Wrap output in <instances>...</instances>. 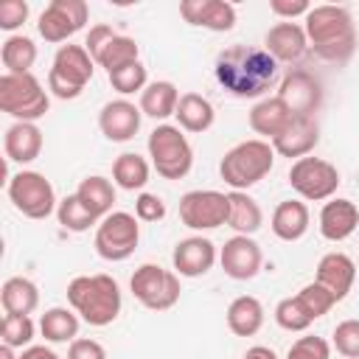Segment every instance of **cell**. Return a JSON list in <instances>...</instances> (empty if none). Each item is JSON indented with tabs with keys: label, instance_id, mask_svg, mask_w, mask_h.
I'll list each match as a JSON object with an SVG mask.
<instances>
[{
	"label": "cell",
	"instance_id": "cell-33",
	"mask_svg": "<svg viewBox=\"0 0 359 359\" xmlns=\"http://www.w3.org/2000/svg\"><path fill=\"white\" fill-rule=\"evenodd\" d=\"M149 174H151L149 160L135 151H123L112 163V182L123 191H143L149 182Z\"/></svg>",
	"mask_w": 359,
	"mask_h": 359
},
{
	"label": "cell",
	"instance_id": "cell-31",
	"mask_svg": "<svg viewBox=\"0 0 359 359\" xmlns=\"http://www.w3.org/2000/svg\"><path fill=\"white\" fill-rule=\"evenodd\" d=\"M0 303H3L6 314H28L31 317V311H36V306H39V289H36L34 280H28L22 275H14L3 283Z\"/></svg>",
	"mask_w": 359,
	"mask_h": 359
},
{
	"label": "cell",
	"instance_id": "cell-18",
	"mask_svg": "<svg viewBox=\"0 0 359 359\" xmlns=\"http://www.w3.org/2000/svg\"><path fill=\"white\" fill-rule=\"evenodd\" d=\"M140 107H135L132 101L126 98H115V101H107L98 112V129L107 140L112 143H126L137 135L140 129Z\"/></svg>",
	"mask_w": 359,
	"mask_h": 359
},
{
	"label": "cell",
	"instance_id": "cell-36",
	"mask_svg": "<svg viewBox=\"0 0 359 359\" xmlns=\"http://www.w3.org/2000/svg\"><path fill=\"white\" fill-rule=\"evenodd\" d=\"M56 219H59V224H62L65 230H70V233H84V230H90L93 224L101 222L98 216H93V213L84 208V202H81L76 194H67L65 199H59Z\"/></svg>",
	"mask_w": 359,
	"mask_h": 359
},
{
	"label": "cell",
	"instance_id": "cell-32",
	"mask_svg": "<svg viewBox=\"0 0 359 359\" xmlns=\"http://www.w3.org/2000/svg\"><path fill=\"white\" fill-rule=\"evenodd\" d=\"M76 196L84 202V208H87L93 216L104 219V216L112 213V205H115V182H109V180L101 177V174L84 177V180L79 182V188H76Z\"/></svg>",
	"mask_w": 359,
	"mask_h": 359
},
{
	"label": "cell",
	"instance_id": "cell-46",
	"mask_svg": "<svg viewBox=\"0 0 359 359\" xmlns=\"http://www.w3.org/2000/svg\"><path fill=\"white\" fill-rule=\"evenodd\" d=\"M269 11L294 22V17H306L311 11V6L306 0H269Z\"/></svg>",
	"mask_w": 359,
	"mask_h": 359
},
{
	"label": "cell",
	"instance_id": "cell-40",
	"mask_svg": "<svg viewBox=\"0 0 359 359\" xmlns=\"http://www.w3.org/2000/svg\"><path fill=\"white\" fill-rule=\"evenodd\" d=\"M297 297H300V303L306 306V311L311 314V320H320V317H325L339 300L323 286V283H306L300 292H297Z\"/></svg>",
	"mask_w": 359,
	"mask_h": 359
},
{
	"label": "cell",
	"instance_id": "cell-24",
	"mask_svg": "<svg viewBox=\"0 0 359 359\" xmlns=\"http://www.w3.org/2000/svg\"><path fill=\"white\" fill-rule=\"evenodd\" d=\"M294 121L292 109L275 95V98H261L252 109H250V129L255 135H261V140H275L278 135H283L289 129V123Z\"/></svg>",
	"mask_w": 359,
	"mask_h": 359
},
{
	"label": "cell",
	"instance_id": "cell-38",
	"mask_svg": "<svg viewBox=\"0 0 359 359\" xmlns=\"http://www.w3.org/2000/svg\"><path fill=\"white\" fill-rule=\"evenodd\" d=\"M275 323L283 328V331H306L314 320L311 314L306 311V306L300 303V297H283L278 306H275Z\"/></svg>",
	"mask_w": 359,
	"mask_h": 359
},
{
	"label": "cell",
	"instance_id": "cell-47",
	"mask_svg": "<svg viewBox=\"0 0 359 359\" xmlns=\"http://www.w3.org/2000/svg\"><path fill=\"white\" fill-rule=\"evenodd\" d=\"M20 359H62V356L48 345H31V348H22Z\"/></svg>",
	"mask_w": 359,
	"mask_h": 359
},
{
	"label": "cell",
	"instance_id": "cell-4",
	"mask_svg": "<svg viewBox=\"0 0 359 359\" xmlns=\"http://www.w3.org/2000/svg\"><path fill=\"white\" fill-rule=\"evenodd\" d=\"M275 165V149L269 140L252 137V140H241L236 143L219 163V174L222 180L233 188V191H247L255 182H261Z\"/></svg>",
	"mask_w": 359,
	"mask_h": 359
},
{
	"label": "cell",
	"instance_id": "cell-8",
	"mask_svg": "<svg viewBox=\"0 0 359 359\" xmlns=\"http://www.w3.org/2000/svg\"><path fill=\"white\" fill-rule=\"evenodd\" d=\"M129 289L135 300L151 311H168L180 300V275L163 269L160 264H140L129 278Z\"/></svg>",
	"mask_w": 359,
	"mask_h": 359
},
{
	"label": "cell",
	"instance_id": "cell-14",
	"mask_svg": "<svg viewBox=\"0 0 359 359\" xmlns=\"http://www.w3.org/2000/svg\"><path fill=\"white\" fill-rule=\"evenodd\" d=\"M90 17V8L84 0H50L45 6V11L39 14V22H36V31L45 42H65L70 39L73 34H79L84 28Z\"/></svg>",
	"mask_w": 359,
	"mask_h": 359
},
{
	"label": "cell",
	"instance_id": "cell-44",
	"mask_svg": "<svg viewBox=\"0 0 359 359\" xmlns=\"http://www.w3.org/2000/svg\"><path fill=\"white\" fill-rule=\"evenodd\" d=\"M135 216L137 222H160L165 216V202L157 196V194H140L135 199Z\"/></svg>",
	"mask_w": 359,
	"mask_h": 359
},
{
	"label": "cell",
	"instance_id": "cell-16",
	"mask_svg": "<svg viewBox=\"0 0 359 359\" xmlns=\"http://www.w3.org/2000/svg\"><path fill=\"white\" fill-rule=\"evenodd\" d=\"M219 264H222L227 278L252 280L261 272V264H264L261 244L252 236H233V238L224 241V247L219 252Z\"/></svg>",
	"mask_w": 359,
	"mask_h": 359
},
{
	"label": "cell",
	"instance_id": "cell-45",
	"mask_svg": "<svg viewBox=\"0 0 359 359\" xmlns=\"http://www.w3.org/2000/svg\"><path fill=\"white\" fill-rule=\"evenodd\" d=\"M67 359H107V351L101 342L95 339H87V337H79L70 342L67 348Z\"/></svg>",
	"mask_w": 359,
	"mask_h": 359
},
{
	"label": "cell",
	"instance_id": "cell-41",
	"mask_svg": "<svg viewBox=\"0 0 359 359\" xmlns=\"http://www.w3.org/2000/svg\"><path fill=\"white\" fill-rule=\"evenodd\" d=\"M334 348L345 359H359V320H342L334 328Z\"/></svg>",
	"mask_w": 359,
	"mask_h": 359
},
{
	"label": "cell",
	"instance_id": "cell-3",
	"mask_svg": "<svg viewBox=\"0 0 359 359\" xmlns=\"http://www.w3.org/2000/svg\"><path fill=\"white\" fill-rule=\"evenodd\" d=\"M67 303L84 323L104 328L118 320L123 297L112 275L95 272V275H79L67 283Z\"/></svg>",
	"mask_w": 359,
	"mask_h": 359
},
{
	"label": "cell",
	"instance_id": "cell-13",
	"mask_svg": "<svg viewBox=\"0 0 359 359\" xmlns=\"http://www.w3.org/2000/svg\"><path fill=\"white\" fill-rule=\"evenodd\" d=\"M227 213H230V199L222 191H210V188H196L180 196V219L185 227L191 230H216L222 224H227Z\"/></svg>",
	"mask_w": 359,
	"mask_h": 359
},
{
	"label": "cell",
	"instance_id": "cell-37",
	"mask_svg": "<svg viewBox=\"0 0 359 359\" xmlns=\"http://www.w3.org/2000/svg\"><path fill=\"white\" fill-rule=\"evenodd\" d=\"M34 331L36 325L28 314H6L0 323V339L3 345H11V348H31Z\"/></svg>",
	"mask_w": 359,
	"mask_h": 359
},
{
	"label": "cell",
	"instance_id": "cell-5",
	"mask_svg": "<svg viewBox=\"0 0 359 359\" xmlns=\"http://www.w3.org/2000/svg\"><path fill=\"white\" fill-rule=\"evenodd\" d=\"M0 109L17 121L34 123L50 109V98L34 73H22V76L3 73L0 76Z\"/></svg>",
	"mask_w": 359,
	"mask_h": 359
},
{
	"label": "cell",
	"instance_id": "cell-7",
	"mask_svg": "<svg viewBox=\"0 0 359 359\" xmlns=\"http://www.w3.org/2000/svg\"><path fill=\"white\" fill-rule=\"evenodd\" d=\"M93 65L95 62L84 45H59L48 70V90L62 101L79 98L93 79Z\"/></svg>",
	"mask_w": 359,
	"mask_h": 359
},
{
	"label": "cell",
	"instance_id": "cell-42",
	"mask_svg": "<svg viewBox=\"0 0 359 359\" xmlns=\"http://www.w3.org/2000/svg\"><path fill=\"white\" fill-rule=\"evenodd\" d=\"M286 359H331V345L323 337H300L286 351Z\"/></svg>",
	"mask_w": 359,
	"mask_h": 359
},
{
	"label": "cell",
	"instance_id": "cell-39",
	"mask_svg": "<svg viewBox=\"0 0 359 359\" xmlns=\"http://www.w3.org/2000/svg\"><path fill=\"white\" fill-rule=\"evenodd\" d=\"M109 84L112 90H118L121 95H132V93H143L149 84V73L143 67V62H132L115 73H109Z\"/></svg>",
	"mask_w": 359,
	"mask_h": 359
},
{
	"label": "cell",
	"instance_id": "cell-2",
	"mask_svg": "<svg viewBox=\"0 0 359 359\" xmlns=\"http://www.w3.org/2000/svg\"><path fill=\"white\" fill-rule=\"evenodd\" d=\"M309 48L334 65H342L356 50V25L345 6H311L303 17Z\"/></svg>",
	"mask_w": 359,
	"mask_h": 359
},
{
	"label": "cell",
	"instance_id": "cell-30",
	"mask_svg": "<svg viewBox=\"0 0 359 359\" xmlns=\"http://www.w3.org/2000/svg\"><path fill=\"white\" fill-rule=\"evenodd\" d=\"M230 213H227V227L236 230V236H252L264 224V210L261 205L247 194V191H230Z\"/></svg>",
	"mask_w": 359,
	"mask_h": 359
},
{
	"label": "cell",
	"instance_id": "cell-19",
	"mask_svg": "<svg viewBox=\"0 0 359 359\" xmlns=\"http://www.w3.org/2000/svg\"><path fill=\"white\" fill-rule=\"evenodd\" d=\"M264 50L275 59V62H286V65H294L306 56L309 50V36H306V28L292 22V20H283L278 25H272L264 36Z\"/></svg>",
	"mask_w": 359,
	"mask_h": 359
},
{
	"label": "cell",
	"instance_id": "cell-23",
	"mask_svg": "<svg viewBox=\"0 0 359 359\" xmlns=\"http://www.w3.org/2000/svg\"><path fill=\"white\" fill-rule=\"evenodd\" d=\"M320 143V126L314 118H294L289 123V129L283 135H278L272 140V149L280 154V157H309L314 151V146Z\"/></svg>",
	"mask_w": 359,
	"mask_h": 359
},
{
	"label": "cell",
	"instance_id": "cell-26",
	"mask_svg": "<svg viewBox=\"0 0 359 359\" xmlns=\"http://www.w3.org/2000/svg\"><path fill=\"white\" fill-rule=\"evenodd\" d=\"M309 222H311L309 208L300 199H286V202H280L272 210V233L280 241H297V238H303L306 230H309Z\"/></svg>",
	"mask_w": 359,
	"mask_h": 359
},
{
	"label": "cell",
	"instance_id": "cell-1",
	"mask_svg": "<svg viewBox=\"0 0 359 359\" xmlns=\"http://www.w3.org/2000/svg\"><path fill=\"white\" fill-rule=\"evenodd\" d=\"M213 76L230 95L258 98L272 87V81L278 76V62L264 48L230 45L216 56Z\"/></svg>",
	"mask_w": 359,
	"mask_h": 359
},
{
	"label": "cell",
	"instance_id": "cell-25",
	"mask_svg": "<svg viewBox=\"0 0 359 359\" xmlns=\"http://www.w3.org/2000/svg\"><path fill=\"white\" fill-rule=\"evenodd\" d=\"M3 149H6V157L11 163H34L39 154H42V129L36 123H28V121H17L6 129V137H3Z\"/></svg>",
	"mask_w": 359,
	"mask_h": 359
},
{
	"label": "cell",
	"instance_id": "cell-35",
	"mask_svg": "<svg viewBox=\"0 0 359 359\" xmlns=\"http://www.w3.org/2000/svg\"><path fill=\"white\" fill-rule=\"evenodd\" d=\"M0 59H3L6 73H14V76L31 73V67L36 62V45L25 34H11L0 48Z\"/></svg>",
	"mask_w": 359,
	"mask_h": 359
},
{
	"label": "cell",
	"instance_id": "cell-48",
	"mask_svg": "<svg viewBox=\"0 0 359 359\" xmlns=\"http://www.w3.org/2000/svg\"><path fill=\"white\" fill-rule=\"evenodd\" d=\"M244 359H278V353H275L272 348H266V345H252V348L244 353Z\"/></svg>",
	"mask_w": 359,
	"mask_h": 359
},
{
	"label": "cell",
	"instance_id": "cell-22",
	"mask_svg": "<svg viewBox=\"0 0 359 359\" xmlns=\"http://www.w3.org/2000/svg\"><path fill=\"white\" fill-rule=\"evenodd\" d=\"M314 280L323 283L337 300H345L351 286H353V280H356V264L345 252H337V250L325 252L320 258V264H317V278Z\"/></svg>",
	"mask_w": 359,
	"mask_h": 359
},
{
	"label": "cell",
	"instance_id": "cell-20",
	"mask_svg": "<svg viewBox=\"0 0 359 359\" xmlns=\"http://www.w3.org/2000/svg\"><path fill=\"white\" fill-rule=\"evenodd\" d=\"M180 14L185 22L216 34H224L236 25V6L227 0H182Z\"/></svg>",
	"mask_w": 359,
	"mask_h": 359
},
{
	"label": "cell",
	"instance_id": "cell-34",
	"mask_svg": "<svg viewBox=\"0 0 359 359\" xmlns=\"http://www.w3.org/2000/svg\"><path fill=\"white\" fill-rule=\"evenodd\" d=\"M39 331L48 342H73L79 339V314L65 306H53L39 317Z\"/></svg>",
	"mask_w": 359,
	"mask_h": 359
},
{
	"label": "cell",
	"instance_id": "cell-6",
	"mask_svg": "<svg viewBox=\"0 0 359 359\" xmlns=\"http://www.w3.org/2000/svg\"><path fill=\"white\" fill-rule=\"evenodd\" d=\"M146 146H149L151 165L163 180H182L194 165V149L180 126H171V123L154 126Z\"/></svg>",
	"mask_w": 359,
	"mask_h": 359
},
{
	"label": "cell",
	"instance_id": "cell-9",
	"mask_svg": "<svg viewBox=\"0 0 359 359\" xmlns=\"http://www.w3.org/2000/svg\"><path fill=\"white\" fill-rule=\"evenodd\" d=\"M8 199L11 205L28 216V219H48L56 208H59V199H56V191L50 185V180L39 171H17L11 180H8Z\"/></svg>",
	"mask_w": 359,
	"mask_h": 359
},
{
	"label": "cell",
	"instance_id": "cell-29",
	"mask_svg": "<svg viewBox=\"0 0 359 359\" xmlns=\"http://www.w3.org/2000/svg\"><path fill=\"white\" fill-rule=\"evenodd\" d=\"M177 104H180V90L174 81H151L140 93V112L154 121H165L177 115Z\"/></svg>",
	"mask_w": 359,
	"mask_h": 359
},
{
	"label": "cell",
	"instance_id": "cell-10",
	"mask_svg": "<svg viewBox=\"0 0 359 359\" xmlns=\"http://www.w3.org/2000/svg\"><path fill=\"white\" fill-rule=\"evenodd\" d=\"M137 241H140V224H137V216L135 213H126V210H112L109 216H104L95 227V252L104 258V261H126L135 250H137Z\"/></svg>",
	"mask_w": 359,
	"mask_h": 359
},
{
	"label": "cell",
	"instance_id": "cell-15",
	"mask_svg": "<svg viewBox=\"0 0 359 359\" xmlns=\"http://www.w3.org/2000/svg\"><path fill=\"white\" fill-rule=\"evenodd\" d=\"M278 98L292 109L294 118H314L323 104V84L311 70L292 67L278 87Z\"/></svg>",
	"mask_w": 359,
	"mask_h": 359
},
{
	"label": "cell",
	"instance_id": "cell-17",
	"mask_svg": "<svg viewBox=\"0 0 359 359\" xmlns=\"http://www.w3.org/2000/svg\"><path fill=\"white\" fill-rule=\"evenodd\" d=\"M216 244L205 236H188L182 241H177L174 252H171V264L174 272L182 278H202L213 269L216 264Z\"/></svg>",
	"mask_w": 359,
	"mask_h": 359
},
{
	"label": "cell",
	"instance_id": "cell-28",
	"mask_svg": "<svg viewBox=\"0 0 359 359\" xmlns=\"http://www.w3.org/2000/svg\"><path fill=\"white\" fill-rule=\"evenodd\" d=\"M264 325V306L252 294H238L227 306V328L236 337H252Z\"/></svg>",
	"mask_w": 359,
	"mask_h": 359
},
{
	"label": "cell",
	"instance_id": "cell-27",
	"mask_svg": "<svg viewBox=\"0 0 359 359\" xmlns=\"http://www.w3.org/2000/svg\"><path fill=\"white\" fill-rule=\"evenodd\" d=\"M213 121H216V109L205 95H199V93H182L180 95V104H177L180 129L202 135V132H208L213 126Z\"/></svg>",
	"mask_w": 359,
	"mask_h": 359
},
{
	"label": "cell",
	"instance_id": "cell-49",
	"mask_svg": "<svg viewBox=\"0 0 359 359\" xmlns=\"http://www.w3.org/2000/svg\"><path fill=\"white\" fill-rule=\"evenodd\" d=\"M14 351L17 348H11V345H0V359H20Z\"/></svg>",
	"mask_w": 359,
	"mask_h": 359
},
{
	"label": "cell",
	"instance_id": "cell-43",
	"mask_svg": "<svg viewBox=\"0 0 359 359\" xmlns=\"http://www.w3.org/2000/svg\"><path fill=\"white\" fill-rule=\"evenodd\" d=\"M31 8L25 0H3L0 3V28L3 31H17L28 20Z\"/></svg>",
	"mask_w": 359,
	"mask_h": 359
},
{
	"label": "cell",
	"instance_id": "cell-11",
	"mask_svg": "<svg viewBox=\"0 0 359 359\" xmlns=\"http://www.w3.org/2000/svg\"><path fill=\"white\" fill-rule=\"evenodd\" d=\"M84 48L93 56V62L107 70V76L121 70V67H126V65H132V62H140L137 59L140 56V45L132 36L118 34V31H112V25H104V22L90 28V34L84 39Z\"/></svg>",
	"mask_w": 359,
	"mask_h": 359
},
{
	"label": "cell",
	"instance_id": "cell-21",
	"mask_svg": "<svg viewBox=\"0 0 359 359\" xmlns=\"http://www.w3.org/2000/svg\"><path fill=\"white\" fill-rule=\"evenodd\" d=\"M359 230V208L351 199H328L320 210V233L325 241H345Z\"/></svg>",
	"mask_w": 359,
	"mask_h": 359
},
{
	"label": "cell",
	"instance_id": "cell-12",
	"mask_svg": "<svg viewBox=\"0 0 359 359\" xmlns=\"http://www.w3.org/2000/svg\"><path fill=\"white\" fill-rule=\"evenodd\" d=\"M339 171L323 157H300L289 168V185L309 202L331 199L339 188Z\"/></svg>",
	"mask_w": 359,
	"mask_h": 359
}]
</instances>
